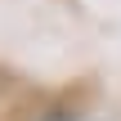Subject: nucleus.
<instances>
[{
    "label": "nucleus",
    "mask_w": 121,
    "mask_h": 121,
    "mask_svg": "<svg viewBox=\"0 0 121 121\" xmlns=\"http://www.w3.org/2000/svg\"><path fill=\"white\" fill-rule=\"evenodd\" d=\"M36 121H85V117H81V112H63V108H58V112H45V117H36Z\"/></svg>",
    "instance_id": "1"
}]
</instances>
